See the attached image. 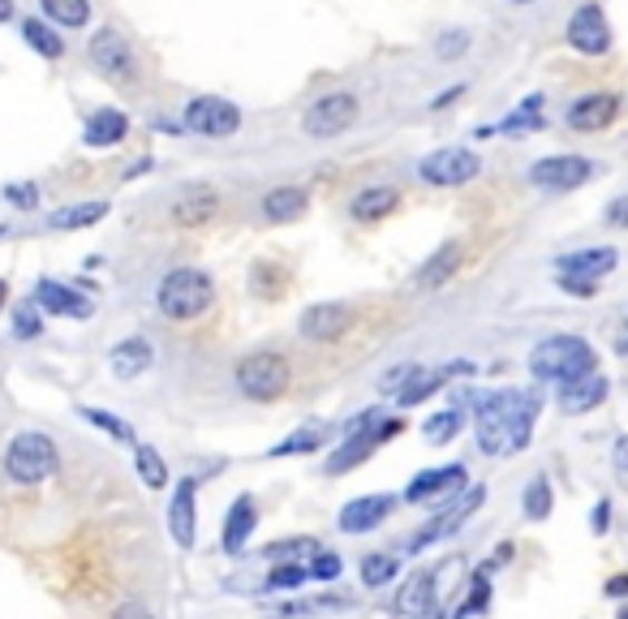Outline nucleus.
I'll list each match as a JSON object with an SVG mask.
<instances>
[{
	"label": "nucleus",
	"mask_w": 628,
	"mask_h": 619,
	"mask_svg": "<svg viewBox=\"0 0 628 619\" xmlns=\"http://www.w3.org/2000/svg\"><path fill=\"white\" fill-rule=\"evenodd\" d=\"M538 409H542V400H538L534 391H521V388H499V391L478 396V413H474L478 448H482L487 457H504V452L529 448Z\"/></svg>",
	"instance_id": "1"
},
{
	"label": "nucleus",
	"mask_w": 628,
	"mask_h": 619,
	"mask_svg": "<svg viewBox=\"0 0 628 619\" xmlns=\"http://www.w3.org/2000/svg\"><path fill=\"white\" fill-rule=\"evenodd\" d=\"M598 353L586 336H547L542 345H534L529 353V375L538 383H572L581 375H595Z\"/></svg>",
	"instance_id": "2"
},
{
	"label": "nucleus",
	"mask_w": 628,
	"mask_h": 619,
	"mask_svg": "<svg viewBox=\"0 0 628 619\" xmlns=\"http://www.w3.org/2000/svg\"><path fill=\"white\" fill-rule=\"evenodd\" d=\"M211 301H216V280L202 267H177V271H168L165 280L156 284V306L172 323L202 319L211 310Z\"/></svg>",
	"instance_id": "3"
},
{
	"label": "nucleus",
	"mask_w": 628,
	"mask_h": 619,
	"mask_svg": "<svg viewBox=\"0 0 628 619\" xmlns=\"http://www.w3.org/2000/svg\"><path fill=\"white\" fill-rule=\"evenodd\" d=\"M57 473V439L43 430H22L4 448V478L13 487H39Z\"/></svg>",
	"instance_id": "4"
},
{
	"label": "nucleus",
	"mask_w": 628,
	"mask_h": 619,
	"mask_svg": "<svg viewBox=\"0 0 628 619\" xmlns=\"http://www.w3.org/2000/svg\"><path fill=\"white\" fill-rule=\"evenodd\" d=\"M232 379H237V391H241L246 400L271 405V400H280V396L289 391V383H293V366H289L285 353L259 349V353H246V358L237 361Z\"/></svg>",
	"instance_id": "5"
},
{
	"label": "nucleus",
	"mask_w": 628,
	"mask_h": 619,
	"mask_svg": "<svg viewBox=\"0 0 628 619\" xmlns=\"http://www.w3.org/2000/svg\"><path fill=\"white\" fill-rule=\"evenodd\" d=\"M353 121H358V96H349V91H328V96H319L301 112L306 138H319V142L353 130Z\"/></svg>",
	"instance_id": "6"
},
{
	"label": "nucleus",
	"mask_w": 628,
	"mask_h": 619,
	"mask_svg": "<svg viewBox=\"0 0 628 619\" xmlns=\"http://www.w3.org/2000/svg\"><path fill=\"white\" fill-rule=\"evenodd\" d=\"M478 172H482V160H478V151H469V147H439V151L422 156V163H418V177H422L427 186H435V190L469 186Z\"/></svg>",
	"instance_id": "7"
},
{
	"label": "nucleus",
	"mask_w": 628,
	"mask_h": 619,
	"mask_svg": "<svg viewBox=\"0 0 628 619\" xmlns=\"http://www.w3.org/2000/svg\"><path fill=\"white\" fill-rule=\"evenodd\" d=\"M87 57L96 73L112 78V82H133L138 78V57H133V43L117 27H100L87 43Z\"/></svg>",
	"instance_id": "8"
},
{
	"label": "nucleus",
	"mask_w": 628,
	"mask_h": 619,
	"mask_svg": "<svg viewBox=\"0 0 628 619\" xmlns=\"http://www.w3.org/2000/svg\"><path fill=\"white\" fill-rule=\"evenodd\" d=\"M598 163L586 156H547V160L529 163V186L547 190V194H568L581 190L586 181H595Z\"/></svg>",
	"instance_id": "9"
},
{
	"label": "nucleus",
	"mask_w": 628,
	"mask_h": 619,
	"mask_svg": "<svg viewBox=\"0 0 628 619\" xmlns=\"http://www.w3.org/2000/svg\"><path fill=\"white\" fill-rule=\"evenodd\" d=\"M181 126L199 138H229V133L241 130V108L220 96H195L186 103Z\"/></svg>",
	"instance_id": "10"
},
{
	"label": "nucleus",
	"mask_w": 628,
	"mask_h": 619,
	"mask_svg": "<svg viewBox=\"0 0 628 619\" xmlns=\"http://www.w3.org/2000/svg\"><path fill=\"white\" fill-rule=\"evenodd\" d=\"M564 39H568V48L581 52V57H607V52H611V22H607L602 4H595V0L577 4L572 18H568Z\"/></svg>",
	"instance_id": "11"
},
{
	"label": "nucleus",
	"mask_w": 628,
	"mask_h": 619,
	"mask_svg": "<svg viewBox=\"0 0 628 619\" xmlns=\"http://www.w3.org/2000/svg\"><path fill=\"white\" fill-rule=\"evenodd\" d=\"M165 521L177 551H195V542H199V478H181L172 487Z\"/></svg>",
	"instance_id": "12"
},
{
	"label": "nucleus",
	"mask_w": 628,
	"mask_h": 619,
	"mask_svg": "<svg viewBox=\"0 0 628 619\" xmlns=\"http://www.w3.org/2000/svg\"><path fill=\"white\" fill-rule=\"evenodd\" d=\"M400 430V418H388V422L379 426V430H370V435H353V439H340V448L328 457V473H349V469H358L362 460H370L392 435Z\"/></svg>",
	"instance_id": "13"
},
{
	"label": "nucleus",
	"mask_w": 628,
	"mask_h": 619,
	"mask_svg": "<svg viewBox=\"0 0 628 619\" xmlns=\"http://www.w3.org/2000/svg\"><path fill=\"white\" fill-rule=\"evenodd\" d=\"M469 482L465 465H443V469H422L409 487H405V503H427V499H452L461 495Z\"/></svg>",
	"instance_id": "14"
},
{
	"label": "nucleus",
	"mask_w": 628,
	"mask_h": 619,
	"mask_svg": "<svg viewBox=\"0 0 628 619\" xmlns=\"http://www.w3.org/2000/svg\"><path fill=\"white\" fill-rule=\"evenodd\" d=\"M392 503H397V495H358V499H349L345 508H340V533H370V529H379V525L392 517Z\"/></svg>",
	"instance_id": "15"
},
{
	"label": "nucleus",
	"mask_w": 628,
	"mask_h": 619,
	"mask_svg": "<svg viewBox=\"0 0 628 619\" xmlns=\"http://www.w3.org/2000/svg\"><path fill=\"white\" fill-rule=\"evenodd\" d=\"M620 117V99L611 96V91H595V96H581L577 103H568V130L577 133H598L607 130L611 121Z\"/></svg>",
	"instance_id": "16"
},
{
	"label": "nucleus",
	"mask_w": 628,
	"mask_h": 619,
	"mask_svg": "<svg viewBox=\"0 0 628 619\" xmlns=\"http://www.w3.org/2000/svg\"><path fill=\"white\" fill-rule=\"evenodd\" d=\"M34 306L43 315H61V319H91V297L78 293L73 284H61V280H39Z\"/></svg>",
	"instance_id": "17"
},
{
	"label": "nucleus",
	"mask_w": 628,
	"mask_h": 619,
	"mask_svg": "<svg viewBox=\"0 0 628 619\" xmlns=\"http://www.w3.org/2000/svg\"><path fill=\"white\" fill-rule=\"evenodd\" d=\"M255 525H259V503H255V495L241 490V495L229 503V517H225V529H220V547H225V555H246V542H250Z\"/></svg>",
	"instance_id": "18"
},
{
	"label": "nucleus",
	"mask_w": 628,
	"mask_h": 619,
	"mask_svg": "<svg viewBox=\"0 0 628 619\" xmlns=\"http://www.w3.org/2000/svg\"><path fill=\"white\" fill-rule=\"evenodd\" d=\"M349 323H353L349 306H340V301H319V306H310L298 319V331L306 340H315V345H328V340H336Z\"/></svg>",
	"instance_id": "19"
},
{
	"label": "nucleus",
	"mask_w": 628,
	"mask_h": 619,
	"mask_svg": "<svg viewBox=\"0 0 628 619\" xmlns=\"http://www.w3.org/2000/svg\"><path fill=\"white\" fill-rule=\"evenodd\" d=\"M151 361H156L151 340H147V336H126V340H117V345H112V353H108V370H112L121 383H130V379H142V375L151 370Z\"/></svg>",
	"instance_id": "20"
},
{
	"label": "nucleus",
	"mask_w": 628,
	"mask_h": 619,
	"mask_svg": "<svg viewBox=\"0 0 628 619\" xmlns=\"http://www.w3.org/2000/svg\"><path fill=\"white\" fill-rule=\"evenodd\" d=\"M607 391H611V383L602 379V370H595V375H581L572 383H560L556 400H560V409L568 418H581V413H590L607 400Z\"/></svg>",
	"instance_id": "21"
},
{
	"label": "nucleus",
	"mask_w": 628,
	"mask_h": 619,
	"mask_svg": "<svg viewBox=\"0 0 628 619\" xmlns=\"http://www.w3.org/2000/svg\"><path fill=\"white\" fill-rule=\"evenodd\" d=\"M216 207H220V194L211 186H186L181 194L172 198L168 216H172L177 229H199V224H207L216 216Z\"/></svg>",
	"instance_id": "22"
},
{
	"label": "nucleus",
	"mask_w": 628,
	"mask_h": 619,
	"mask_svg": "<svg viewBox=\"0 0 628 619\" xmlns=\"http://www.w3.org/2000/svg\"><path fill=\"white\" fill-rule=\"evenodd\" d=\"M620 254L611 246H590V250H572V254H560L556 259V271L560 276H581V280H602L616 271Z\"/></svg>",
	"instance_id": "23"
},
{
	"label": "nucleus",
	"mask_w": 628,
	"mask_h": 619,
	"mask_svg": "<svg viewBox=\"0 0 628 619\" xmlns=\"http://www.w3.org/2000/svg\"><path fill=\"white\" fill-rule=\"evenodd\" d=\"M435 607V572H413L397 593V616L405 619H430Z\"/></svg>",
	"instance_id": "24"
},
{
	"label": "nucleus",
	"mask_w": 628,
	"mask_h": 619,
	"mask_svg": "<svg viewBox=\"0 0 628 619\" xmlns=\"http://www.w3.org/2000/svg\"><path fill=\"white\" fill-rule=\"evenodd\" d=\"M461 259H465L461 241H443V246H439V250L418 267L413 284H418V289H439V284H448V280L461 271Z\"/></svg>",
	"instance_id": "25"
},
{
	"label": "nucleus",
	"mask_w": 628,
	"mask_h": 619,
	"mask_svg": "<svg viewBox=\"0 0 628 619\" xmlns=\"http://www.w3.org/2000/svg\"><path fill=\"white\" fill-rule=\"evenodd\" d=\"M306 207H310V194H306L301 186H276V190H267L263 202H259V211H263L267 224H289V220H301V216H306Z\"/></svg>",
	"instance_id": "26"
},
{
	"label": "nucleus",
	"mask_w": 628,
	"mask_h": 619,
	"mask_svg": "<svg viewBox=\"0 0 628 619\" xmlns=\"http://www.w3.org/2000/svg\"><path fill=\"white\" fill-rule=\"evenodd\" d=\"M126 138H130V117H126V112H117V108H100V112H91V121H87V130H82V142H87V147H96V151H108V147L126 142Z\"/></svg>",
	"instance_id": "27"
},
{
	"label": "nucleus",
	"mask_w": 628,
	"mask_h": 619,
	"mask_svg": "<svg viewBox=\"0 0 628 619\" xmlns=\"http://www.w3.org/2000/svg\"><path fill=\"white\" fill-rule=\"evenodd\" d=\"M397 207H400L397 186H366L362 194H353V202H349V216H353L358 224H375V220L392 216Z\"/></svg>",
	"instance_id": "28"
},
{
	"label": "nucleus",
	"mask_w": 628,
	"mask_h": 619,
	"mask_svg": "<svg viewBox=\"0 0 628 619\" xmlns=\"http://www.w3.org/2000/svg\"><path fill=\"white\" fill-rule=\"evenodd\" d=\"M108 211H112V202H103V198H87V202H73V207H61V211H52L48 216V229H91V224H100L108 220Z\"/></svg>",
	"instance_id": "29"
},
{
	"label": "nucleus",
	"mask_w": 628,
	"mask_h": 619,
	"mask_svg": "<svg viewBox=\"0 0 628 619\" xmlns=\"http://www.w3.org/2000/svg\"><path fill=\"white\" fill-rule=\"evenodd\" d=\"M328 439H331V426L315 422V426H306V430H298V435H289L285 443H276V448L267 452V460H280V457H310V452L328 448Z\"/></svg>",
	"instance_id": "30"
},
{
	"label": "nucleus",
	"mask_w": 628,
	"mask_h": 619,
	"mask_svg": "<svg viewBox=\"0 0 628 619\" xmlns=\"http://www.w3.org/2000/svg\"><path fill=\"white\" fill-rule=\"evenodd\" d=\"M133 473L147 490H168V460L151 443H133Z\"/></svg>",
	"instance_id": "31"
},
{
	"label": "nucleus",
	"mask_w": 628,
	"mask_h": 619,
	"mask_svg": "<svg viewBox=\"0 0 628 619\" xmlns=\"http://www.w3.org/2000/svg\"><path fill=\"white\" fill-rule=\"evenodd\" d=\"M39 9L61 31H82L91 22V0H39Z\"/></svg>",
	"instance_id": "32"
},
{
	"label": "nucleus",
	"mask_w": 628,
	"mask_h": 619,
	"mask_svg": "<svg viewBox=\"0 0 628 619\" xmlns=\"http://www.w3.org/2000/svg\"><path fill=\"white\" fill-rule=\"evenodd\" d=\"M22 39H27V48L39 52L43 61L66 57V34H57V27H48L43 18H27V22H22Z\"/></svg>",
	"instance_id": "33"
},
{
	"label": "nucleus",
	"mask_w": 628,
	"mask_h": 619,
	"mask_svg": "<svg viewBox=\"0 0 628 619\" xmlns=\"http://www.w3.org/2000/svg\"><path fill=\"white\" fill-rule=\"evenodd\" d=\"M542 126H547V121H542V96H526L512 117H504L491 130H478V138H491V133H526V130H542Z\"/></svg>",
	"instance_id": "34"
},
{
	"label": "nucleus",
	"mask_w": 628,
	"mask_h": 619,
	"mask_svg": "<svg viewBox=\"0 0 628 619\" xmlns=\"http://www.w3.org/2000/svg\"><path fill=\"white\" fill-rule=\"evenodd\" d=\"M448 375H452V366H448V370H418V375H413V379L400 388L397 405H400V409H413V405H422L430 391H439L443 383H448Z\"/></svg>",
	"instance_id": "35"
},
{
	"label": "nucleus",
	"mask_w": 628,
	"mask_h": 619,
	"mask_svg": "<svg viewBox=\"0 0 628 619\" xmlns=\"http://www.w3.org/2000/svg\"><path fill=\"white\" fill-rule=\"evenodd\" d=\"M521 508H526L529 521H547L551 517V508H556V495H551V482L538 473V478H529L526 495H521Z\"/></svg>",
	"instance_id": "36"
},
{
	"label": "nucleus",
	"mask_w": 628,
	"mask_h": 619,
	"mask_svg": "<svg viewBox=\"0 0 628 619\" xmlns=\"http://www.w3.org/2000/svg\"><path fill=\"white\" fill-rule=\"evenodd\" d=\"M461 426H465V413L461 409H439V413H430L427 426H422V435H427V443H452L457 435H461Z\"/></svg>",
	"instance_id": "37"
},
{
	"label": "nucleus",
	"mask_w": 628,
	"mask_h": 619,
	"mask_svg": "<svg viewBox=\"0 0 628 619\" xmlns=\"http://www.w3.org/2000/svg\"><path fill=\"white\" fill-rule=\"evenodd\" d=\"M400 572V559L397 555H366L362 559V586L366 589H383L392 586Z\"/></svg>",
	"instance_id": "38"
},
{
	"label": "nucleus",
	"mask_w": 628,
	"mask_h": 619,
	"mask_svg": "<svg viewBox=\"0 0 628 619\" xmlns=\"http://www.w3.org/2000/svg\"><path fill=\"white\" fill-rule=\"evenodd\" d=\"M78 418H82V422H91L96 426V430H103V435H112V439H121V443H138V439H133V426L130 422H121V418H117V413H108V409H91V405H82V409H78Z\"/></svg>",
	"instance_id": "39"
},
{
	"label": "nucleus",
	"mask_w": 628,
	"mask_h": 619,
	"mask_svg": "<svg viewBox=\"0 0 628 619\" xmlns=\"http://www.w3.org/2000/svg\"><path fill=\"white\" fill-rule=\"evenodd\" d=\"M310 581V572H306V563H271L263 577V589L271 593H285V589H301Z\"/></svg>",
	"instance_id": "40"
},
{
	"label": "nucleus",
	"mask_w": 628,
	"mask_h": 619,
	"mask_svg": "<svg viewBox=\"0 0 628 619\" xmlns=\"http://www.w3.org/2000/svg\"><path fill=\"white\" fill-rule=\"evenodd\" d=\"M319 555L323 547H319V538H285V542H267L263 555L271 559V563H301L298 555Z\"/></svg>",
	"instance_id": "41"
},
{
	"label": "nucleus",
	"mask_w": 628,
	"mask_h": 619,
	"mask_svg": "<svg viewBox=\"0 0 628 619\" xmlns=\"http://www.w3.org/2000/svg\"><path fill=\"white\" fill-rule=\"evenodd\" d=\"M306 572H310V581L328 586V581H340V572H345V559H340L336 551H319V555H310Z\"/></svg>",
	"instance_id": "42"
},
{
	"label": "nucleus",
	"mask_w": 628,
	"mask_h": 619,
	"mask_svg": "<svg viewBox=\"0 0 628 619\" xmlns=\"http://www.w3.org/2000/svg\"><path fill=\"white\" fill-rule=\"evenodd\" d=\"M349 607H353V598H345V593H323V598L293 602L289 616H323V611H349Z\"/></svg>",
	"instance_id": "43"
},
{
	"label": "nucleus",
	"mask_w": 628,
	"mask_h": 619,
	"mask_svg": "<svg viewBox=\"0 0 628 619\" xmlns=\"http://www.w3.org/2000/svg\"><path fill=\"white\" fill-rule=\"evenodd\" d=\"M487 572H491V563H482V572L469 581V598H465V607L457 611V619H469L474 611H487V602H491V581H487Z\"/></svg>",
	"instance_id": "44"
},
{
	"label": "nucleus",
	"mask_w": 628,
	"mask_h": 619,
	"mask_svg": "<svg viewBox=\"0 0 628 619\" xmlns=\"http://www.w3.org/2000/svg\"><path fill=\"white\" fill-rule=\"evenodd\" d=\"M43 331V310L34 306V301H22L18 310H13V336L18 340H34Z\"/></svg>",
	"instance_id": "45"
},
{
	"label": "nucleus",
	"mask_w": 628,
	"mask_h": 619,
	"mask_svg": "<svg viewBox=\"0 0 628 619\" xmlns=\"http://www.w3.org/2000/svg\"><path fill=\"white\" fill-rule=\"evenodd\" d=\"M465 52H469V31H448L435 43V57H439V61H457Z\"/></svg>",
	"instance_id": "46"
},
{
	"label": "nucleus",
	"mask_w": 628,
	"mask_h": 619,
	"mask_svg": "<svg viewBox=\"0 0 628 619\" xmlns=\"http://www.w3.org/2000/svg\"><path fill=\"white\" fill-rule=\"evenodd\" d=\"M418 370H422V366H413V361H409V366H392V370L379 379V391H383V396H400V388H405Z\"/></svg>",
	"instance_id": "47"
},
{
	"label": "nucleus",
	"mask_w": 628,
	"mask_h": 619,
	"mask_svg": "<svg viewBox=\"0 0 628 619\" xmlns=\"http://www.w3.org/2000/svg\"><path fill=\"white\" fill-rule=\"evenodd\" d=\"M556 284L572 297H595L598 293V280H581V276H556Z\"/></svg>",
	"instance_id": "48"
},
{
	"label": "nucleus",
	"mask_w": 628,
	"mask_h": 619,
	"mask_svg": "<svg viewBox=\"0 0 628 619\" xmlns=\"http://www.w3.org/2000/svg\"><path fill=\"white\" fill-rule=\"evenodd\" d=\"M4 198H9L13 207H22V211H31L34 202H39V190H34V186H4Z\"/></svg>",
	"instance_id": "49"
},
{
	"label": "nucleus",
	"mask_w": 628,
	"mask_h": 619,
	"mask_svg": "<svg viewBox=\"0 0 628 619\" xmlns=\"http://www.w3.org/2000/svg\"><path fill=\"white\" fill-rule=\"evenodd\" d=\"M611 229H628V194L611 198V207H607V216H602Z\"/></svg>",
	"instance_id": "50"
},
{
	"label": "nucleus",
	"mask_w": 628,
	"mask_h": 619,
	"mask_svg": "<svg viewBox=\"0 0 628 619\" xmlns=\"http://www.w3.org/2000/svg\"><path fill=\"white\" fill-rule=\"evenodd\" d=\"M108 619H156V611H151V607H142V602H121V607H117Z\"/></svg>",
	"instance_id": "51"
},
{
	"label": "nucleus",
	"mask_w": 628,
	"mask_h": 619,
	"mask_svg": "<svg viewBox=\"0 0 628 619\" xmlns=\"http://www.w3.org/2000/svg\"><path fill=\"white\" fill-rule=\"evenodd\" d=\"M590 529H595V533H607V529H611V499H598V503H595Z\"/></svg>",
	"instance_id": "52"
},
{
	"label": "nucleus",
	"mask_w": 628,
	"mask_h": 619,
	"mask_svg": "<svg viewBox=\"0 0 628 619\" xmlns=\"http://www.w3.org/2000/svg\"><path fill=\"white\" fill-rule=\"evenodd\" d=\"M611 460H616V469H620V473H628V435H620V439H616V452H611Z\"/></svg>",
	"instance_id": "53"
},
{
	"label": "nucleus",
	"mask_w": 628,
	"mask_h": 619,
	"mask_svg": "<svg viewBox=\"0 0 628 619\" xmlns=\"http://www.w3.org/2000/svg\"><path fill=\"white\" fill-rule=\"evenodd\" d=\"M607 598H628V572H620V577L607 581Z\"/></svg>",
	"instance_id": "54"
},
{
	"label": "nucleus",
	"mask_w": 628,
	"mask_h": 619,
	"mask_svg": "<svg viewBox=\"0 0 628 619\" xmlns=\"http://www.w3.org/2000/svg\"><path fill=\"white\" fill-rule=\"evenodd\" d=\"M616 353H620V358H628V323L616 327Z\"/></svg>",
	"instance_id": "55"
},
{
	"label": "nucleus",
	"mask_w": 628,
	"mask_h": 619,
	"mask_svg": "<svg viewBox=\"0 0 628 619\" xmlns=\"http://www.w3.org/2000/svg\"><path fill=\"white\" fill-rule=\"evenodd\" d=\"M465 96V87H452V91H443V96L435 99V103H430V108H448V103H452V99H461Z\"/></svg>",
	"instance_id": "56"
},
{
	"label": "nucleus",
	"mask_w": 628,
	"mask_h": 619,
	"mask_svg": "<svg viewBox=\"0 0 628 619\" xmlns=\"http://www.w3.org/2000/svg\"><path fill=\"white\" fill-rule=\"evenodd\" d=\"M147 168H151V160H138V163H130V168H126V181H133V177H142Z\"/></svg>",
	"instance_id": "57"
},
{
	"label": "nucleus",
	"mask_w": 628,
	"mask_h": 619,
	"mask_svg": "<svg viewBox=\"0 0 628 619\" xmlns=\"http://www.w3.org/2000/svg\"><path fill=\"white\" fill-rule=\"evenodd\" d=\"M13 18V0H0V22H9Z\"/></svg>",
	"instance_id": "58"
},
{
	"label": "nucleus",
	"mask_w": 628,
	"mask_h": 619,
	"mask_svg": "<svg viewBox=\"0 0 628 619\" xmlns=\"http://www.w3.org/2000/svg\"><path fill=\"white\" fill-rule=\"evenodd\" d=\"M4 297H9V284H4V280H0V306H4Z\"/></svg>",
	"instance_id": "59"
},
{
	"label": "nucleus",
	"mask_w": 628,
	"mask_h": 619,
	"mask_svg": "<svg viewBox=\"0 0 628 619\" xmlns=\"http://www.w3.org/2000/svg\"><path fill=\"white\" fill-rule=\"evenodd\" d=\"M512 4H534V0H512Z\"/></svg>",
	"instance_id": "60"
},
{
	"label": "nucleus",
	"mask_w": 628,
	"mask_h": 619,
	"mask_svg": "<svg viewBox=\"0 0 628 619\" xmlns=\"http://www.w3.org/2000/svg\"><path fill=\"white\" fill-rule=\"evenodd\" d=\"M620 619H628V611H620Z\"/></svg>",
	"instance_id": "61"
},
{
	"label": "nucleus",
	"mask_w": 628,
	"mask_h": 619,
	"mask_svg": "<svg viewBox=\"0 0 628 619\" xmlns=\"http://www.w3.org/2000/svg\"><path fill=\"white\" fill-rule=\"evenodd\" d=\"M271 619H280V616H271Z\"/></svg>",
	"instance_id": "62"
}]
</instances>
